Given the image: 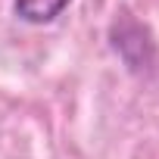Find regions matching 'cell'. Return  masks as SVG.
I'll use <instances>...</instances> for the list:
<instances>
[{
	"label": "cell",
	"mask_w": 159,
	"mask_h": 159,
	"mask_svg": "<svg viewBox=\"0 0 159 159\" xmlns=\"http://www.w3.org/2000/svg\"><path fill=\"white\" fill-rule=\"evenodd\" d=\"M69 3H72V0H16L13 10H16V16H19L22 22H28V25H47V22H53Z\"/></svg>",
	"instance_id": "cell-2"
},
{
	"label": "cell",
	"mask_w": 159,
	"mask_h": 159,
	"mask_svg": "<svg viewBox=\"0 0 159 159\" xmlns=\"http://www.w3.org/2000/svg\"><path fill=\"white\" fill-rule=\"evenodd\" d=\"M109 38H112L116 53L128 62L131 72H143V69H150V66L156 62V44H153L150 31H147L134 16L122 13V16L112 22Z\"/></svg>",
	"instance_id": "cell-1"
}]
</instances>
